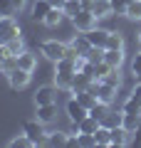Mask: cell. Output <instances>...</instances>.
<instances>
[{
  "instance_id": "8d00e7d4",
  "label": "cell",
  "mask_w": 141,
  "mask_h": 148,
  "mask_svg": "<svg viewBox=\"0 0 141 148\" xmlns=\"http://www.w3.org/2000/svg\"><path fill=\"white\" fill-rule=\"evenodd\" d=\"M84 57H87L92 64H97V62H102V59H104V49H102V47H92Z\"/></svg>"
},
{
  "instance_id": "836d02e7",
  "label": "cell",
  "mask_w": 141,
  "mask_h": 148,
  "mask_svg": "<svg viewBox=\"0 0 141 148\" xmlns=\"http://www.w3.org/2000/svg\"><path fill=\"white\" fill-rule=\"evenodd\" d=\"M102 82H106V84L114 86V89H121V72H119V69H111V72L106 74Z\"/></svg>"
},
{
  "instance_id": "ffe728a7",
  "label": "cell",
  "mask_w": 141,
  "mask_h": 148,
  "mask_svg": "<svg viewBox=\"0 0 141 148\" xmlns=\"http://www.w3.org/2000/svg\"><path fill=\"white\" fill-rule=\"evenodd\" d=\"M64 17H67V15H64L62 8H52V10L47 12V17H45V25L47 27H57V25L64 22Z\"/></svg>"
},
{
  "instance_id": "603a6c76",
  "label": "cell",
  "mask_w": 141,
  "mask_h": 148,
  "mask_svg": "<svg viewBox=\"0 0 141 148\" xmlns=\"http://www.w3.org/2000/svg\"><path fill=\"white\" fill-rule=\"evenodd\" d=\"M121 126H124L129 133H136V128L141 126V114H124V121H121Z\"/></svg>"
},
{
  "instance_id": "4316f807",
  "label": "cell",
  "mask_w": 141,
  "mask_h": 148,
  "mask_svg": "<svg viewBox=\"0 0 141 148\" xmlns=\"http://www.w3.org/2000/svg\"><path fill=\"white\" fill-rule=\"evenodd\" d=\"M8 148H35V143H32L30 138H27V133L22 131L20 136H15L10 143H8Z\"/></svg>"
},
{
  "instance_id": "7402d4cb",
  "label": "cell",
  "mask_w": 141,
  "mask_h": 148,
  "mask_svg": "<svg viewBox=\"0 0 141 148\" xmlns=\"http://www.w3.org/2000/svg\"><path fill=\"white\" fill-rule=\"evenodd\" d=\"M69 131H50L47 133V146H67Z\"/></svg>"
},
{
  "instance_id": "ab89813d",
  "label": "cell",
  "mask_w": 141,
  "mask_h": 148,
  "mask_svg": "<svg viewBox=\"0 0 141 148\" xmlns=\"http://www.w3.org/2000/svg\"><path fill=\"white\" fill-rule=\"evenodd\" d=\"M12 12H15L12 0H0V15H12Z\"/></svg>"
},
{
  "instance_id": "30bf717a",
  "label": "cell",
  "mask_w": 141,
  "mask_h": 148,
  "mask_svg": "<svg viewBox=\"0 0 141 148\" xmlns=\"http://www.w3.org/2000/svg\"><path fill=\"white\" fill-rule=\"evenodd\" d=\"M25 49H27V47H25V37L17 35V37H12L8 45H3V47H0V52L5 54V57H17V54L25 52Z\"/></svg>"
},
{
  "instance_id": "83f0119b",
  "label": "cell",
  "mask_w": 141,
  "mask_h": 148,
  "mask_svg": "<svg viewBox=\"0 0 141 148\" xmlns=\"http://www.w3.org/2000/svg\"><path fill=\"white\" fill-rule=\"evenodd\" d=\"M97 128H99V121H97L94 116H87V119L79 121V133H94Z\"/></svg>"
},
{
  "instance_id": "ba28073f",
  "label": "cell",
  "mask_w": 141,
  "mask_h": 148,
  "mask_svg": "<svg viewBox=\"0 0 141 148\" xmlns=\"http://www.w3.org/2000/svg\"><path fill=\"white\" fill-rule=\"evenodd\" d=\"M64 111H67V119H69V123H79L82 119H87V116H89V109H87V106H82L77 99H74V96L67 101Z\"/></svg>"
},
{
  "instance_id": "8fae6325",
  "label": "cell",
  "mask_w": 141,
  "mask_h": 148,
  "mask_svg": "<svg viewBox=\"0 0 141 148\" xmlns=\"http://www.w3.org/2000/svg\"><path fill=\"white\" fill-rule=\"evenodd\" d=\"M109 32H111V30L94 27V30L84 32V35H87V40H89V45H92V47H102V49H104V47H106V40H109Z\"/></svg>"
},
{
  "instance_id": "4fadbf2b",
  "label": "cell",
  "mask_w": 141,
  "mask_h": 148,
  "mask_svg": "<svg viewBox=\"0 0 141 148\" xmlns=\"http://www.w3.org/2000/svg\"><path fill=\"white\" fill-rule=\"evenodd\" d=\"M17 67H20V69H27V72H35V69H37V57H35V52H30V49L20 52V54H17Z\"/></svg>"
},
{
  "instance_id": "ee69618b",
  "label": "cell",
  "mask_w": 141,
  "mask_h": 148,
  "mask_svg": "<svg viewBox=\"0 0 141 148\" xmlns=\"http://www.w3.org/2000/svg\"><path fill=\"white\" fill-rule=\"evenodd\" d=\"M25 3H27V0H12V5H15V10H17V12L25 8Z\"/></svg>"
},
{
  "instance_id": "4dcf8cb0",
  "label": "cell",
  "mask_w": 141,
  "mask_h": 148,
  "mask_svg": "<svg viewBox=\"0 0 141 148\" xmlns=\"http://www.w3.org/2000/svg\"><path fill=\"white\" fill-rule=\"evenodd\" d=\"M109 3H111V12L124 17V15H126V8H129L134 0H109Z\"/></svg>"
},
{
  "instance_id": "e0dca14e",
  "label": "cell",
  "mask_w": 141,
  "mask_h": 148,
  "mask_svg": "<svg viewBox=\"0 0 141 148\" xmlns=\"http://www.w3.org/2000/svg\"><path fill=\"white\" fill-rule=\"evenodd\" d=\"M92 12L99 17V20L114 15V12H111V3H109V0H94V3H92Z\"/></svg>"
},
{
  "instance_id": "d6a6232c",
  "label": "cell",
  "mask_w": 141,
  "mask_h": 148,
  "mask_svg": "<svg viewBox=\"0 0 141 148\" xmlns=\"http://www.w3.org/2000/svg\"><path fill=\"white\" fill-rule=\"evenodd\" d=\"M121 121H124V111H119V114L109 111V114H106V119H104L102 123H104V126H109V128H114V126H121Z\"/></svg>"
},
{
  "instance_id": "e575fe53",
  "label": "cell",
  "mask_w": 141,
  "mask_h": 148,
  "mask_svg": "<svg viewBox=\"0 0 141 148\" xmlns=\"http://www.w3.org/2000/svg\"><path fill=\"white\" fill-rule=\"evenodd\" d=\"M126 20H141V0H134L129 8H126Z\"/></svg>"
},
{
  "instance_id": "cb8c5ba5",
  "label": "cell",
  "mask_w": 141,
  "mask_h": 148,
  "mask_svg": "<svg viewBox=\"0 0 141 148\" xmlns=\"http://www.w3.org/2000/svg\"><path fill=\"white\" fill-rule=\"evenodd\" d=\"M104 49H124V35L119 30H111L109 32V40H106V47Z\"/></svg>"
},
{
  "instance_id": "f35d334b",
  "label": "cell",
  "mask_w": 141,
  "mask_h": 148,
  "mask_svg": "<svg viewBox=\"0 0 141 148\" xmlns=\"http://www.w3.org/2000/svg\"><path fill=\"white\" fill-rule=\"evenodd\" d=\"M12 69H17V57H5V62H3V72H0V74H10Z\"/></svg>"
},
{
  "instance_id": "1f68e13d",
  "label": "cell",
  "mask_w": 141,
  "mask_h": 148,
  "mask_svg": "<svg viewBox=\"0 0 141 148\" xmlns=\"http://www.w3.org/2000/svg\"><path fill=\"white\" fill-rule=\"evenodd\" d=\"M62 10H64V15H67L69 20H72V17L77 15L79 10H84V8H82V3H79V0H67V3H64V8H62Z\"/></svg>"
},
{
  "instance_id": "7a4b0ae2",
  "label": "cell",
  "mask_w": 141,
  "mask_h": 148,
  "mask_svg": "<svg viewBox=\"0 0 141 148\" xmlns=\"http://www.w3.org/2000/svg\"><path fill=\"white\" fill-rule=\"evenodd\" d=\"M40 52L45 59H50V62H59L62 57H67V45L59 42V40H45V42L40 45Z\"/></svg>"
},
{
  "instance_id": "52a82bcc",
  "label": "cell",
  "mask_w": 141,
  "mask_h": 148,
  "mask_svg": "<svg viewBox=\"0 0 141 148\" xmlns=\"http://www.w3.org/2000/svg\"><path fill=\"white\" fill-rule=\"evenodd\" d=\"M8 77V84H10V89L12 91H20V89H25L27 84H30V77H32V72H27V69H12L10 74H5Z\"/></svg>"
},
{
  "instance_id": "d6986e66",
  "label": "cell",
  "mask_w": 141,
  "mask_h": 148,
  "mask_svg": "<svg viewBox=\"0 0 141 148\" xmlns=\"http://www.w3.org/2000/svg\"><path fill=\"white\" fill-rule=\"evenodd\" d=\"M72 94H74V99L82 106H87V109H92V106L97 104V96H94L92 89H79V91H72Z\"/></svg>"
},
{
  "instance_id": "d4e9b609",
  "label": "cell",
  "mask_w": 141,
  "mask_h": 148,
  "mask_svg": "<svg viewBox=\"0 0 141 148\" xmlns=\"http://www.w3.org/2000/svg\"><path fill=\"white\" fill-rule=\"evenodd\" d=\"M106 114H109V104H102V101H97V104H94L92 109H89V116H94L99 123L106 119Z\"/></svg>"
},
{
  "instance_id": "b9f144b4",
  "label": "cell",
  "mask_w": 141,
  "mask_h": 148,
  "mask_svg": "<svg viewBox=\"0 0 141 148\" xmlns=\"http://www.w3.org/2000/svg\"><path fill=\"white\" fill-rule=\"evenodd\" d=\"M131 94H136L141 99V79H136V84H134V89H131Z\"/></svg>"
},
{
  "instance_id": "3957f363",
  "label": "cell",
  "mask_w": 141,
  "mask_h": 148,
  "mask_svg": "<svg viewBox=\"0 0 141 148\" xmlns=\"http://www.w3.org/2000/svg\"><path fill=\"white\" fill-rule=\"evenodd\" d=\"M47 123H42V121H37V119H32V121H25L22 123V131L27 133V138H30L35 146H42V143H47Z\"/></svg>"
},
{
  "instance_id": "277c9868",
  "label": "cell",
  "mask_w": 141,
  "mask_h": 148,
  "mask_svg": "<svg viewBox=\"0 0 141 148\" xmlns=\"http://www.w3.org/2000/svg\"><path fill=\"white\" fill-rule=\"evenodd\" d=\"M89 89L94 91V96H97V101H102V104H114L116 101V91L119 89H114V86H109L106 82H102V79H94L92 84H89Z\"/></svg>"
},
{
  "instance_id": "7c38bea8",
  "label": "cell",
  "mask_w": 141,
  "mask_h": 148,
  "mask_svg": "<svg viewBox=\"0 0 141 148\" xmlns=\"http://www.w3.org/2000/svg\"><path fill=\"white\" fill-rule=\"evenodd\" d=\"M74 77H77V72H55V84H57V89L59 91H72Z\"/></svg>"
},
{
  "instance_id": "5b68a950",
  "label": "cell",
  "mask_w": 141,
  "mask_h": 148,
  "mask_svg": "<svg viewBox=\"0 0 141 148\" xmlns=\"http://www.w3.org/2000/svg\"><path fill=\"white\" fill-rule=\"evenodd\" d=\"M57 84H42L35 89V96H32V101H35V106H45V104H57Z\"/></svg>"
},
{
  "instance_id": "7bdbcfd3",
  "label": "cell",
  "mask_w": 141,
  "mask_h": 148,
  "mask_svg": "<svg viewBox=\"0 0 141 148\" xmlns=\"http://www.w3.org/2000/svg\"><path fill=\"white\" fill-rule=\"evenodd\" d=\"M47 3H50L52 8H64V3H67V0H47Z\"/></svg>"
},
{
  "instance_id": "7dc6e473",
  "label": "cell",
  "mask_w": 141,
  "mask_h": 148,
  "mask_svg": "<svg viewBox=\"0 0 141 148\" xmlns=\"http://www.w3.org/2000/svg\"><path fill=\"white\" fill-rule=\"evenodd\" d=\"M136 40H139V45H141V27L136 30Z\"/></svg>"
},
{
  "instance_id": "f6af8a7d",
  "label": "cell",
  "mask_w": 141,
  "mask_h": 148,
  "mask_svg": "<svg viewBox=\"0 0 141 148\" xmlns=\"http://www.w3.org/2000/svg\"><path fill=\"white\" fill-rule=\"evenodd\" d=\"M134 146H141V126L136 128V138H134Z\"/></svg>"
},
{
  "instance_id": "ac0fdd59",
  "label": "cell",
  "mask_w": 141,
  "mask_h": 148,
  "mask_svg": "<svg viewBox=\"0 0 141 148\" xmlns=\"http://www.w3.org/2000/svg\"><path fill=\"white\" fill-rule=\"evenodd\" d=\"M104 62H109L114 69H121V64H124V49H104Z\"/></svg>"
},
{
  "instance_id": "8992f818",
  "label": "cell",
  "mask_w": 141,
  "mask_h": 148,
  "mask_svg": "<svg viewBox=\"0 0 141 148\" xmlns=\"http://www.w3.org/2000/svg\"><path fill=\"white\" fill-rule=\"evenodd\" d=\"M97 20H99V17L94 15L92 10H79L77 15L72 17V25H74V30H77V32H89V30L97 27Z\"/></svg>"
},
{
  "instance_id": "f546056e",
  "label": "cell",
  "mask_w": 141,
  "mask_h": 148,
  "mask_svg": "<svg viewBox=\"0 0 141 148\" xmlns=\"http://www.w3.org/2000/svg\"><path fill=\"white\" fill-rule=\"evenodd\" d=\"M111 69H114V67H111L109 62H104V59H102V62H97V64H94V79H104Z\"/></svg>"
},
{
  "instance_id": "5bb4252c",
  "label": "cell",
  "mask_w": 141,
  "mask_h": 148,
  "mask_svg": "<svg viewBox=\"0 0 141 148\" xmlns=\"http://www.w3.org/2000/svg\"><path fill=\"white\" fill-rule=\"evenodd\" d=\"M129 136L131 133L126 131L124 126H114L111 128V136H109V146H126V143H129Z\"/></svg>"
},
{
  "instance_id": "2e32d148",
  "label": "cell",
  "mask_w": 141,
  "mask_h": 148,
  "mask_svg": "<svg viewBox=\"0 0 141 148\" xmlns=\"http://www.w3.org/2000/svg\"><path fill=\"white\" fill-rule=\"evenodd\" d=\"M69 47H74L77 49V54H87L89 49H92V45H89V40H87V35H84V32H79V35H74L72 40H69Z\"/></svg>"
},
{
  "instance_id": "484cf974",
  "label": "cell",
  "mask_w": 141,
  "mask_h": 148,
  "mask_svg": "<svg viewBox=\"0 0 141 148\" xmlns=\"http://www.w3.org/2000/svg\"><path fill=\"white\" fill-rule=\"evenodd\" d=\"M109 136H111V128L99 123V128L94 131V138H97V146H109Z\"/></svg>"
},
{
  "instance_id": "44dd1931",
  "label": "cell",
  "mask_w": 141,
  "mask_h": 148,
  "mask_svg": "<svg viewBox=\"0 0 141 148\" xmlns=\"http://www.w3.org/2000/svg\"><path fill=\"white\" fill-rule=\"evenodd\" d=\"M121 111L124 114H141V99L136 94H129L124 101V106H121Z\"/></svg>"
},
{
  "instance_id": "bcb514c9",
  "label": "cell",
  "mask_w": 141,
  "mask_h": 148,
  "mask_svg": "<svg viewBox=\"0 0 141 148\" xmlns=\"http://www.w3.org/2000/svg\"><path fill=\"white\" fill-rule=\"evenodd\" d=\"M3 62H5V54L0 52V72H3Z\"/></svg>"
},
{
  "instance_id": "60d3db41",
  "label": "cell",
  "mask_w": 141,
  "mask_h": 148,
  "mask_svg": "<svg viewBox=\"0 0 141 148\" xmlns=\"http://www.w3.org/2000/svg\"><path fill=\"white\" fill-rule=\"evenodd\" d=\"M82 72L87 74V77H92V79H94V64L89 62V59H87V62H84V67H82Z\"/></svg>"
},
{
  "instance_id": "f1b7e54d",
  "label": "cell",
  "mask_w": 141,
  "mask_h": 148,
  "mask_svg": "<svg viewBox=\"0 0 141 148\" xmlns=\"http://www.w3.org/2000/svg\"><path fill=\"white\" fill-rule=\"evenodd\" d=\"M92 77H87L84 72H77V77H74V86H72V91H79V89H89V84H92Z\"/></svg>"
},
{
  "instance_id": "6da1fadb",
  "label": "cell",
  "mask_w": 141,
  "mask_h": 148,
  "mask_svg": "<svg viewBox=\"0 0 141 148\" xmlns=\"http://www.w3.org/2000/svg\"><path fill=\"white\" fill-rule=\"evenodd\" d=\"M17 35H22L20 22H17L12 15H0V47L8 45L12 37H17Z\"/></svg>"
},
{
  "instance_id": "9a60e30c",
  "label": "cell",
  "mask_w": 141,
  "mask_h": 148,
  "mask_svg": "<svg viewBox=\"0 0 141 148\" xmlns=\"http://www.w3.org/2000/svg\"><path fill=\"white\" fill-rule=\"evenodd\" d=\"M50 10H52V5H50L47 0H35V3H32V20L45 22V17H47Z\"/></svg>"
},
{
  "instance_id": "d590c367",
  "label": "cell",
  "mask_w": 141,
  "mask_h": 148,
  "mask_svg": "<svg viewBox=\"0 0 141 148\" xmlns=\"http://www.w3.org/2000/svg\"><path fill=\"white\" fill-rule=\"evenodd\" d=\"M77 146H79V148H92V146H97L94 133H77Z\"/></svg>"
},
{
  "instance_id": "9c48e42d",
  "label": "cell",
  "mask_w": 141,
  "mask_h": 148,
  "mask_svg": "<svg viewBox=\"0 0 141 148\" xmlns=\"http://www.w3.org/2000/svg\"><path fill=\"white\" fill-rule=\"evenodd\" d=\"M35 119L42 123H52L57 121V104H45V106H35Z\"/></svg>"
},
{
  "instance_id": "74e56055",
  "label": "cell",
  "mask_w": 141,
  "mask_h": 148,
  "mask_svg": "<svg viewBox=\"0 0 141 148\" xmlns=\"http://www.w3.org/2000/svg\"><path fill=\"white\" fill-rule=\"evenodd\" d=\"M131 74H134L136 79H141V49L131 57Z\"/></svg>"
}]
</instances>
